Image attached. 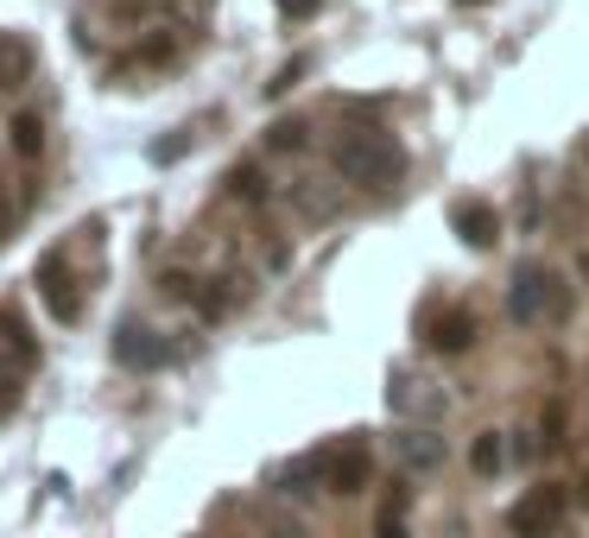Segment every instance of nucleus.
Masks as SVG:
<instances>
[{"label": "nucleus", "mask_w": 589, "mask_h": 538, "mask_svg": "<svg viewBox=\"0 0 589 538\" xmlns=\"http://www.w3.org/2000/svg\"><path fill=\"white\" fill-rule=\"evenodd\" d=\"M229 197L260 204V197H266V172H260V165H234V172H229Z\"/></svg>", "instance_id": "nucleus-16"}, {"label": "nucleus", "mask_w": 589, "mask_h": 538, "mask_svg": "<svg viewBox=\"0 0 589 538\" xmlns=\"http://www.w3.org/2000/svg\"><path fill=\"white\" fill-rule=\"evenodd\" d=\"M114 361H121V367H133V374H153V367H165V361H172V342H165L159 330H146L140 317H128V323L114 330Z\"/></svg>", "instance_id": "nucleus-5"}, {"label": "nucleus", "mask_w": 589, "mask_h": 538, "mask_svg": "<svg viewBox=\"0 0 589 538\" xmlns=\"http://www.w3.org/2000/svg\"><path fill=\"white\" fill-rule=\"evenodd\" d=\"M450 229H457L462 248H494V241H501V216H494V204L469 197V204L450 209Z\"/></svg>", "instance_id": "nucleus-8"}, {"label": "nucleus", "mask_w": 589, "mask_h": 538, "mask_svg": "<svg viewBox=\"0 0 589 538\" xmlns=\"http://www.w3.org/2000/svg\"><path fill=\"white\" fill-rule=\"evenodd\" d=\"M374 538H412V532H406V513H400V507H381V519H374Z\"/></svg>", "instance_id": "nucleus-18"}, {"label": "nucleus", "mask_w": 589, "mask_h": 538, "mask_svg": "<svg viewBox=\"0 0 589 538\" xmlns=\"http://www.w3.org/2000/svg\"><path fill=\"white\" fill-rule=\"evenodd\" d=\"M558 526H564V487L558 482L526 487V494L508 507V532L513 538H558Z\"/></svg>", "instance_id": "nucleus-3"}, {"label": "nucleus", "mask_w": 589, "mask_h": 538, "mask_svg": "<svg viewBox=\"0 0 589 538\" xmlns=\"http://www.w3.org/2000/svg\"><path fill=\"white\" fill-rule=\"evenodd\" d=\"M564 310H570V285H564L558 266H545V260L513 266V279H508V317L513 323H558Z\"/></svg>", "instance_id": "nucleus-2"}, {"label": "nucleus", "mask_w": 589, "mask_h": 538, "mask_svg": "<svg viewBox=\"0 0 589 538\" xmlns=\"http://www.w3.org/2000/svg\"><path fill=\"white\" fill-rule=\"evenodd\" d=\"M393 457L406 462V469H418V475H432V469H444V437L437 431H425V425H412V431H400L393 437Z\"/></svg>", "instance_id": "nucleus-10"}, {"label": "nucleus", "mask_w": 589, "mask_h": 538, "mask_svg": "<svg viewBox=\"0 0 589 538\" xmlns=\"http://www.w3.org/2000/svg\"><path fill=\"white\" fill-rule=\"evenodd\" d=\"M386 406L400 411V418H418V425L432 431L437 418L450 411V393H437V381H412V374H393V386H386Z\"/></svg>", "instance_id": "nucleus-6"}, {"label": "nucleus", "mask_w": 589, "mask_h": 538, "mask_svg": "<svg viewBox=\"0 0 589 538\" xmlns=\"http://www.w3.org/2000/svg\"><path fill=\"white\" fill-rule=\"evenodd\" d=\"M577 501H583V507H589V469H583V487H577Z\"/></svg>", "instance_id": "nucleus-22"}, {"label": "nucleus", "mask_w": 589, "mask_h": 538, "mask_svg": "<svg viewBox=\"0 0 589 538\" xmlns=\"http://www.w3.org/2000/svg\"><path fill=\"white\" fill-rule=\"evenodd\" d=\"M462 7H482V0H462Z\"/></svg>", "instance_id": "nucleus-23"}, {"label": "nucleus", "mask_w": 589, "mask_h": 538, "mask_svg": "<svg viewBox=\"0 0 589 538\" xmlns=\"http://www.w3.org/2000/svg\"><path fill=\"white\" fill-rule=\"evenodd\" d=\"M501 462H508V431H482L469 443V469L476 475H501Z\"/></svg>", "instance_id": "nucleus-14"}, {"label": "nucleus", "mask_w": 589, "mask_h": 538, "mask_svg": "<svg viewBox=\"0 0 589 538\" xmlns=\"http://www.w3.org/2000/svg\"><path fill=\"white\" fill-rule=\"evenodd\" d=\"M425 336H432L437 355H462V349L476 342V317H469V310H437Z\"/></svg>", "instance_id": "nucleus-12"}, {"label": "nucleus", "mask_w": 589, "mask_h": 538, "mask_svg": "<svg viewBox=\"0 0 589 538\" xmlns=\"http://www.w3.org/2000/svg\"><path fill=\"white\" fill-rule=\"evenodd\" d=\"M298 77H305V57H298V64H285L280 77L266 83V96H285V89H292V83H298Z\"/></svg>", "instance_id": "nucleus-19"}, {"label": "nucleus", "mask_w": 589, "mask_h": 538, "mask_svg": "<svg viewBox=\"0 0 589 538\" xmlns=\"http://www.w3.org/2000/svg\"><path fill=\"white\" fill-rule=\"evenodd\" d=\"M558 437H564V406H552V411H545V450H552Z\"/></svg>", "instance_id": "nucleus-20"}, {"label": "nucleus", "mask_w": 589, "mask_h": 538, "mask_svg": "<svg viewBox=\"0 0 589 538\" xmlns=\"http://www.w3.org/2000/svg\"><path fill=\"white\" fill-rule=\"evenodd\" d=\"M324 0H280V13H292V20H305V13H317Z\"/></svg>", "instance_id": "nucleus-21"}, {"label": "nucleus", "mask_w": 589, "mask_h": 538, "mask_svg": "<svg viewBox=\"0 0 589 538\" xmlns=\"http://www.w3.org/2000/svg\"><path fill=\"white\" fill-rule=\"evenodd\" d=\"M39 70V52H32L20 32H0V96H20Z\"/></svg>", "instance_id": "nucleus-9"}, {"label": "nucleus", "mask_w": 589, "mask_h": 538, "mask_svg": "<svg viewBox=\"0 0 589 538\" xmlns=\"http://www.w3.org/2000/svg\"><path fill=\"white\" fill-rule=\"evenodd\" d=\"M374 482V450H368V437H342L336 450H324V487L330 494H361V487Z\"/></svg>", "instance_id": "nucleus-4"}, {"label": "nucleus", "mask_w": 589, "mask_h": 538, "mask_svg": "<svg viewBox=\"0 0 589 538\" xmlns=\"http://www.w3.org/2000/svg\"><path fill=\"white\" fill-rule=\"evenodd\" d=\"M330 165L342 184H368V190H386V184L406 178V146L381 128H356L330 146Z\"/></svg>", "instance_id": "nucleus-1"}, {"label": "nucleus", "mask_w": 589, "mask_h": 538, "mask_svg": "<svg viewBox=\"0 0 589 538\" xmlns=\"http://www.w3.org/2000/svg\"><path fill=\"white\" fill-rule=\"evenodd\" d=\"M292 204H298L305 222H330L336 209H342V190H336L330 178H298L292 184Z\"/></svg>", "instance_id": "nucleus-11"}, {"label": "nucleus", "mask_w": 589, "mask_h": 538, "mask_svg": "<svg viewBox=\"0 0 589 538\" xmlns=\"http://www.w3.org/2000/svg\"><path fill=\"white\" fill-rule=\"evenodd\" d=\"M317 482H324V457H298L280 469V494H292V501H305V494H317Z\"/></svg>", "instance_id": "nucleus-13"}, {"label": "nucleus", "mask_w": 589, "mask_h": 538, "mask_svg": "<svg viewBox=\"0 0 589 538\" xmlns=\"http://www.w3.org/2000/svg\"><path fill=\"white\" fill-rule=\"evenodd\" d=\"M39 298H45V310H52L57 323H77V317H83L77 279H70V260H64V254L39 260Z\"/></svg>", "instance_id": "nucleus-7"}, {"label": "nucleus", "mask_w": 589, "mask_h": 538, "mask_svg": "<svg viewBox=\"0 0 589 538\" xmlns=\"http://www.w3.org/2000/svg\"><path fill=\"white\" fill-rule=\"evenodd\" d=\"M583 165H589V146H583Z\"/></svg>", "instance_id": "nucleus-24"}, {"label": "nucleus", "mask_w": 589, "mask_h": 538, "mask_svg": "<svg viewBox=\"0 0 589 538\" xmlns=\"http://www.w3.org/2000/svg\"><path fill=\"white\" fill-rule=\"evenodd\" d=\"M13 153H20V158L45 153V121H39L32 108H20V114H13Z\"/></svg>", "instance_id": "nucleus-15"}, {"label": "nucleus", "mask_w": 589, "mask_h": 538, "mask_svg": "<svg viewBox=\"0 0 589 538\" xmlns=\"http://www.w3.org/2000/svg\"><path fill=\"white\" fill-rule=\"evenodd\" d=\"M266 153H305V121H273L266 128Z\"/></svg>", "instance_id": "nucleus-17"}]
</instances>
